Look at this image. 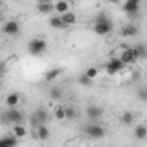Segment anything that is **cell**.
Masks as SVG:
<instances>
[{
    "label": "cell",
    "instance_id": "6da1fadb",
    "mask_svg": "<svg viewBox=\"0 0 147 147\" xmlns=\"http://www.w3.org/2000/svg\"><path fill=\"white\" fill-rule=\"evenodd\" d=\"M111 31H113V21L106 14H99L96 17V22H94V33L99 36H106Z\"/></svg>",
    "mask_w": 147,
    "mask_h": 147
},
{
    "label": "cell",
    "instance_id": "7a4b0ae2",
    "mask_svg": "<svg viewBox=\"0 0 147 147\" xmlns=\"http://www.w3.org/2000/svg\"><path fill=\"white\" fill-rule=\"evenodd\" d=\"M46 39H43V38H34V39H31L29 41V45H28V51H29V55H33V57H39V55H43L45 51H46Z\"/></svg>",
    "mask_w": 147,
    "mask_h": 147
},
{
    "label": "cell",
    "instance_id": "3957f363",
    "mask_svg": "<svg viewBox=\"0 0 147 147\" xmlns=\"http://www.w3.org/2000/svg\"><path fill=\"white\" fill-rule=\"evenodd\" d=\"M29 121H31V127H33L34 130H36L39 125H46V121H48V110H46V108H38V110L31 115Z\"/></svg>",
    "mask_w": 147,
    "mask_h": 147
},
{
    "label": "cell",
    "instance_id": "277c9868",
    "mask_svg": "<svg viewBox=\"0 0 147 147\" xmlns=\"http://www.w3.org/2000/svg\"><path fill=\"white\" fill-rule=\"evenodd\" d=\"M84 132H86V135H87L89 139H94V140L103 139L105 134H106L105 128H103V125H99V123H91V125L84 127Z\"/></svg>",
    "mask_w": 147,
    "mask_h": 147
},
{
    "label": "cell",
    "instance_id": "5b68a950",
    "mask_svg": "<svg viewBox=\"0 0 147 147\" xmlns=\"http://www.w3.org/2000/svg\"><path fill=\"white\" fill-rule=\"evenodd\" d=\"M22 120H24V113L21 110H17V108H9V110L3 113V121H7V123L17 125V123H21Z\"/></svg>",
    "mask_w": 147,
    "mask_h": 147
},
{
    "label": "cell",
    "instance_id": "8992f818",
    "mask_svg": "<svg viewBox=\"0 0 147 147\" xmlns=\"http://www.w3.org/2000/svg\"><path fill=\"white\" fill-rule=\"evenodd\" d=\"M140 10V2L139 0H125L123 3V12L128 16V17H135Z\"/></svg>",
    "mask_w": 147,
    "mask_h": 147
},
{
    "label": "cell",
    "instance_id": "52a82bcc",
    "mask_svg": "<svg viewBox=\"0 0 147 147\" xmlns=\"http://www.w3.org/2000/svg\"><path fill=\"white\" fill-rule=\"evenodd\" d=\"M123 69H125V65H123V62L120 58H111L110 62L105 65V70H106L108 75H115V74L121 72Z\"/></svg>",
    "mask_w": 147,
    "mask_h": 147
},
{
    "label": "cell",
    "instance_id": "ba28073f",
    "mask_svg": "<svg viewBox=\"0 0 147 147\" xmlns=\"http://www.w3.org/2000/svg\"><path fill=\"white\" fill-rule=\"evenodd\" d=\"M2 31L7 34V36H17L21 33V24L17 21H7L2 28Z\"/></svg>",
    "mask_w": 147,
    "mask_h": 147
},
{
    "label": "cell",
    "instance_id": "9c48e42d",
    "mask_svg": "<svg viewBox=\"0 0 147 147\" xmlns=\"http://www.w3.org/2000/svg\"><path fill=\"white\" fill-rule=\"evenodd\" d=\"M118 58L123 62V65H130V63H135L137 62V53H135L134 48H125Z\"/></svg>",
    "mask_w": 147,
    "mask_h": 147
},
{
    "label": "cell",
    "instance_id": "30bf717a",
    "mask_svg": "<svg viewBox=\"0 0 147 147\" xmlns=\"http://www.w3.org/2000/svg\"><path fill=\"white\" fill-rule=\"evenodd\" d=\"M86 115H87L89 120L96 121V120H99V118L103 116V108H101V106H96V105H91V106H87Z\"/></svg>",
    "mask_w": 147,
    "mask_h": 147
},
{
    "label": "cell",
    "instance_id": "8fae6325",
    "mask_svg": "<svg viewBox=\"0 0 147 147\" xmlns=\"http://www.w3.org/2000/svg\"><path fill=\"white\" fill-rule=\"evenodd\" d=\"M137 34H139V28L135 24H132V22H128V24H125L121 28V36L123 38H134Z\"/></svg>",
    "mask_w": 147,
    "mask_h": 147
},
{
    "label": "cell",
    "instance_id": "7c38bea8",
    "mask_svg": "<svg viewBox=\"0 0 147 147\" xmlns=\"http://www.w3.org/2000/svg\"><path fill=\"white\" fill-rule=\"evenodd\" d=\"M134 137L137 139V140H146L147 139V125L144 123H140V125H137L135 128H134Z\"/></svg>",
    "mask_w": 147,
    "mask_h": 147
},
{
    "label": "cell",
    "instance_id": "4fadbf2b",
    "mask_svg": "<svg viewBox=\"0 0 147 147\" xmlns=\"http://www.w3.org/2000/svg\"><path fill=\"white\" fill-rule=\"evenodd\" d=\"M19 101H21V94H19V92H10V94L5 98V105H7L9 108H16V106L19 105Z\"/></svg>",
    "mask_w": 147,
    "mask_h": 147
},
{
    "label": "cell",
    "instance_id": "5bb4252c",
    "mask_svg": "<svg viewBox=\"0 0 147 147\" xmlns=\"http://www.w3.org/2000/svg\"><path fill=\"white\" fill-rule=\"evenodd\" d=\"M38 10L41 14H51L55 10V3H51V0H46V2H41V3H36Z\"/></svg>",
    "mask_w": 147,
    "mask_h": 147
},
{
    "label": "cell",
    "instance_id": "9a60e30c",
    "mask_svg": "<svg viewBox=\"0 0 147 147\" xmlns=\"http://www.w3.org/2000/svg\"><path fill=\"white\" fill-rule=\"evenodd\" d=\"M17 144H19V139L14 137V135L2 137L0 139V147H17Z\"/></svg>",
    "mask_w": 147,
    "mask_h": 147
},
{
    "label": "cell",
    "instance_id": "2e32d148",
    "mask_svg": "<svg viewBox=\"0 0 147 147\" xmlns=\"http://www.w3.org/2000/svg\"><path fill=\"white\" fill-rule=\"evenodd\" d=\"M50 26H51L53 29H67V28H69V26L62 21L60 16H53V17H50Z\"/></svg>",
    "mask_w": 147,
    "mask_h": 147
},
{
    "label": "cell",
    "instance_id": "e0dca14e",
    "mask_svg": "<svg viewBox=\"0 0 147 147\" xmlns=\"http://www.w3.org/2000/svg\"><path fill=\"white\" fill-rule=\"evenodd\" d=\"M36 139L38 140H48L50 139V128L46 125H39L36 128Z\"/></svg>",
    "mask_w": 147,
    "mask_h": 147
},
{
    "label": "cell",
    "instance_id": "ac0fdd59",
    "mask_svg": "<svg viewBox=\"0 0 147 147\" xmlns=\"http://www.w3.org/2000/svg\"><path fill=\"white\" fill-rule=\"evenodd\" d=\"M60 17H62V21H63L67 26H74V24L77 22V16H75L74 12H70V10H69V12H65V14H62Z\"/></svg>",
    "mask_w": 147,
    "mask_h": 147
},
{
    "label": "cell",
    "instance_id": "d6986e66",
    "mask_svg": "<svg viewBox=\"0 0 147 147\" xmlns=\"http://www.w3.org/2000/svg\"><path fill=\"white\" fill-rule=\"evenodd\" d=\"M60 74H62V70L57 67V69H51V70H48V72L45 74V80L46 82H53V80H57L58 77H60Z\"/></svg>",
    "mask_w": 147,
    "mask_h": 147
},
{
    "label": "cell",
    "instance_id": "ffe728a7",
    "mask_svg": "<svg viewBox=\"0 0 147 147\" xmlns=\"http://www.w3.org/2000/svg\"><path fill=\"white\" fill-rule=\"evenodd\" d=\"M69 7H70V5H69V2H67V0H58V2L55 3V10H57L60 16H62V14H65V12H69Z\"/></svg>",
    "mask_w": 147,
    "mask_h": 147
},
{
    "label": "cell",
    "instance_id": "44dd1931",
    "mask_svg": "<svg viewBox=\"0 0 147 147\" xmlns=\"http://www.w3.org/2000/svg\"><path fill=\"white\" fill-rule=\"evenodd\" d=\"M134 120H135V115H134L132 111H125V113H121V123H123V125L130 127V125L134 123Z\"/></svg>",
    "mask_w": 147,
    "mask_h": 147
},
{
    "label": "cell",
    "instance_id": "7402d4cb",
    "mask_svg": "<svg viewBox=\"0 0 147 147\" xmlns=\"http://www.w3.org/2000/svg\"><path fill=\"white\" fill-rule=\"evenodd\" d=\"M12 132H14V137H17V139H22V137H26V127H22L21 123H17V125H14V128H12Z\"/></svg>",
    "mask_w": 147,
    "mask_h": 147
},
{
    "label": "cell",
    "instance_id": "603a6c76",
    "mask_svg": "<svg viewBox=\"0 0 147 147\" xmlns=\"http://www.w3.org/2000/svg\"><path fill=\"white\" fill-rule=\"evenodd\" d=\"M134 50H135V53H137V60H146L147 58V46H144V45H137Z\"/></svg>",
    "mask_w": 147,
    "mask_h": 147
},
{
    "label": "cell",
    "instance_id": "cb8c5ba5",
    "mask_svg": "<svg viewBox=\"0 0 147 147\" xmlns=\"http://www.w3.org/2000/svg\"><path fill=\"white\" fill-rule=\"evenodd\" d=\"M62 96H63V91H62L60 87H51V89H50V98H51L53 101H60Z\"/></svg>",
    "mask_w": 147,
    "mask_h": 147
},
{
    "label": "cell",
    "instance_id": "d4e9b609",
    "mask_svg": "<svg viewBox=\"0 0 147 147\" xmlns=\"http://www.w3.org/2000/svg\"><path fill=\"white\" fill-rule=\"evenodd\" d=\"M77 80H79V84H80V86H84V87H91V86H92V79H89L86 74H80Z\"/></svg>",
    "mask_w": 147,
    "mask_h": 147
},
{
    "label": "cell",
    "instance_id": "484cf974",
    "mask_svg": "<svg viewBox=\"0 0 147 147\" xmlns=\"http://www.w3.org/2000/svg\"><path fill=\"white\" fill-rule=\"evenodd\" d=\"M65 118H67V120H75V118H77V110L72 108V106L65 108Z\"/></svg>",
    "mask_w": 147,
    "mask_h": 147
},
{
    "label": "cell",
    "instance_id": "4316f807",
    "mask_svg": "<svg viewBox=\"0 0 147 147\" xmlns=\"http://www.w3.org/2000/svg\"><path fill=\"white\" fill-rule=\"evenodd\" d=\"M84 74H86V75H87L89 79H92V80H94V79L98 77V74H99V70H98L96 67H89V69H87V70H86Z\"/></svg>",
    "mask_w": 147,
    "mask_h": 147
},
{
    "label": "cell",
    "instance_id": "83f0119b",
    "mask_svg": "<svg viewBox=\"0 0 147 147\" xmlns=\"http://www.w3.org/2000/svg\"><path fill=\"white\" fill-rule=\"evenodd\" d=\"M137 96H139V99H140V101L147 103V87H140V89L137 91Z\"/></svg>",
    "mask_w": 147,
    "mask_h": 147
},
{
    "label": "cell",
    "instance_id": "f1b7e54d",
    "mask_svg": "<svg viewBox=\"0 0 147 147\" xmlns=\"http://www.w3.org/2000/svg\"><path fill=\"white\" fill-rule=\"evenodd\" d=\"M55 118H58V120H65V108L58 106V108L55 110Z\"/></svg>",
    "mask_w": 147,
    "mask_h": 147
},
{
    "label": "cell",
    "instance_id": "f546056e",
    "mask_svg": "<svg viewBox=\"0 0 147 147\" xmlns=\"http://www.w3.org/2000/svg\"><path fill=\"white\" fill-rule=\"evenodd\" d=\"M5 72H7V67H5V63L0 60V75H5Z\"/></svg>",
    "mask_w": 147,
    "mask_h": 147
},
{
    "label": "cell",
    "instance_id": "4dcf8cb0",
    "mask_svg": "<svg viewBox=\"0 0 147 147\" xmlns=\"http://www.w3.org/2000/svg\"><path fill=\"white\" fill-rule=\"evenodd\" d=\"M111 3H118V2H120V0H110Z\"/></svg>",
    "mask_w": 147,
    "mask_h": 147
},
{
    "label": "cell",
    "instance_id": "1f68e13d",
    "mask_svg": "<svg viewBox=\"0 0 147 147\" xmlns=\"http://www.w3.org/2000/svg\"><path fill=\"white\" fill-rule=\"evenodd\" d=\"M34 2H36V3H41V2H46V0H34Z\"/></svg>",
    "mask_w": 147,
    "mask_h": 147
},
{
    "label": "cell",
    "instance_id": "d6a6232c",
    "mask_svg": "<svg viewBox=\"0 0 147 147\" xmlns=\"http://www.w3.org/2000/svg\"><path fill=\"white\" fill-rule=\"evenodd\" d=\"M0 12H2V2H0Z\"/></svg>",
    "mask_w": 147,
    "mask_h": 147
},
{
    "label": "cell",
    "instance_id": "836d02e7",
    "mask_svg": "<svg viewBox=\"0 0 147 147\" xmlns=\"http://www.w3.org/2000/svg\"><path fill=\"white\" fill-rule=\"evenodd\" d=\"M139 2H142V0H139Z\"/></svg>",
    "mask_w": 147,
    "mask_h": 147
},
{
    "label": "cell",
    "instance_id": "e575fe53",
    "mask_svg": "<svg viewBox=\"0 0 147 147\" xmlns=\"http://www.w3.org/2000/svg\"><path fill=\"white\" fill-rule=\"evenodd\" d=\"M0 87H2V84H0Z\"/></svg>",
    "mask_w": 147,
    "mask_h": 147
}]
</instances>
